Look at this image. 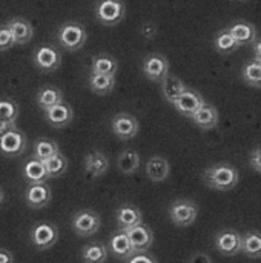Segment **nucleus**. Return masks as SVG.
<instances>
[{"mask_svg":"<svg viewBox=\"0 0 261 263\" xmlns=\"http://www.w3.org/2000/svg\"><path fill=\"white\" fill-rule=\"evenodd\" d=\"M198 216V206L195 202L188 199H178L169 206V219L180 228L191 227Z\"/></svg>","mask_w":261,"mask_h":263,"instance_id":"obj_5","label":"nucleus"},{"mask_svg":"<svg viewBox=\"0 0 261 263\" xmlns=\"http://www.w3.org/2000/svg\"><path fill=\"white\" fill-rule=\"evenodd\" d=\"M143 74L152 82H162L169 74V62L163 54L152 52L145 57L142 65Z\"/></svg>","mask_w":261,"mask_h":263,"instance_id":"obj_10","label":"nucleus"},{"mask_svg":"<svg viewBox=\"0 0 261 263\" xmlns=\"http://www.w3.org/2000/svg\"><path fill=\"white\" fill-rule=\"evenodd\" d=\"M102 227V219L94 210H80L71 219V228L78 237H91Z\"/></svg>","mask_w":261,"mask_h":263,"instance_id":"obj_3","label":"nucleus"},{"mask_svg":"<svg viewBox=\"0 0 261 263\" xmlns=\"http://www.w3.org/2000/svg\"><path fill=\"white\" fill-rule=\"evenodd\" d=\"M14 46V39L9 31V28L5 25H0V51H8Z\"/></svg>","mask_w":261,"mask_h":263,"instance_id":"obj_36","label":"nucleus"},{"mask_svg":"<svg viewBox=\"0 0 261 263\" xmlns=\"http://www.w3.org/2000/svg\"><path fill=\"white\" fill-rule=\"evenodd\" d=\"M108 251L118 260H126L129 259L132 254H134V250H132V245L129 242V237L125 231L118 230L115 231L111 239H109V247H108Z\"/></svg>","mask_w":261,"mask_h":263,"instance_id":"obj_16","label":"nucleus"},{"mask_svg":"<svg viewBox=\"0 0 261 263\" xmlns=\"http://www.w3.org/2000/svg\"><path fill=\"white\" fill-rule=\"evenodd\" d=\"M228 29L240 46L242 45H252L257 39L255 26L249 22H237V23L231 25Z\"/></svg>","mask_w":261,"mask_h":263,"instance_id":"obj_23","label":"nucleus"},{"mask_svg":"<svg viewBox=\"0 0 261 263\" xmlns=\"http://www.w3.org/2000/svg\"><path fill=\"white\" fill-rule=\"evenodd\" d=\"M160 83H162V94H163L165 100L169 102L171 105H172V103L177 100V97L188 88V86L183 83V80H182L180 77L174 76V74H168Z\"/></svg>","mask_w":261,"mask_h":263,"instance_id":"obj_24","label":"nucleus"},{"mask_svg":"<svg viewBox=\"0 0 261 263\" xmlns=\"http://www.w3.org/2000/svg\"><path fill=\"white\" fill-rule=\"evenodd\" d=\"M240 174L235 166L231 163H217L203 173V182L211 190L217 191H231L238 185Z\"/></svg>","mask_w":261,"mask_h":263,"instance_id":"obj_1","label":"nucleus"},{"mask_svg":"<svg viewBox=\"0 0 261 263\" xmlns=\"http://www.w3.org/2000/svg\"><path fill=\"white\" fill-rule=\"evenodd\" d=\"M109 251L102 242H91L82 248V260L85 263H105Z\"/></svg>","mask_w":261,"mask_h":263,"instance_id":"obj_26","label":"nucleus"},{"mask_svg":"<svg viewBox=\"0 0 261 263\" xmlns=\"http://www.w3.org/2000/svg\"><path fill=\"white\" fill-rule=\"evenodd\" d=\"M140 166V156L134 149H125L117 157V168L125 176L134 174Z\"/></svg>","mask_w":261,"mask_h":263,"instance_id":"obj_29","label":"nucleus"},{"mask_svg":"<svg viewBox=\"0 0 261 263\" xmlns=\"http://www.w3.org/2000/svg\"><path fill=\"white\" fill-rule=\"evenodd\" d=\"M171 173V165L168 159L162 156H152L146 162V176L152 182H163L169 177Z\"/></svg>","mask_w":261,"mask_h":263,"instance_id":"obj_21","label":"nucleus"},{"mask_svg":"<svg viewBox=\"0 0 261 263\" xmlns=\"http://www.w3.org/2000/svg\"><path fill=\"white\" fill-rule=\"evenodd\" d=\"M0 263H14V254L6 248H0Z\"/></svg>","mask_w":261,"mask_h":263,"instance_id":"obj_41","label":"nucleus"},{"mask_svg":"<svg viewBox=\"0 0 261 263\" xmlns=\"http://www.w3.org/2000/svg\"><path fill=\"white\" fill-rule=\"evenodd\" d=\"M118 69V62L115 57L108 54H100L92 59L91 63V72L92 74H106V76H115Z\"/></svg>","mask_w":261,"mask_h":263,"instance_id":"obj_28","label":"nucleus"},{"mask_svg":"<svg viewBox=\"0 0 261 263\" xmlns=\"http://www.w3.org/2000/svg\"><path fill=\"white\" fill-rule=\"evenodd\" d=\"M112 133L120 140H131L138 134V120L128 112H118L111 120Z\"/></svg>","mask_w":261,"mask_h":263,"instance_id":"obj_11","label":"nucleus"},{"mask_svg":"<svg viewBox=\"0 0 261 263\" xmlns=\"http://www.w3.org/2000/svg\"><path fill=\"white\" fill-rule=\"evenodd\" d=\"M3 199H5V194H3V190L0 188V203L3 202Z\"/></svg>","mask_w":261,"mask_h":263,"instance_id":"obj_43","label":"nucleus"},{"mask_svg":"<svg viewBox=\"0 0 261 263\" xmlns=\"http://www.w3.org/2000/svg\"><path fill=\"white\" fill-rule=\"evenodd\" d=\"M129 237V242L132 245V250L134 253H143V251H148L152 243H154V234H152V230L145 225L143 222L140 225H135L129 230L125 231Z\"/></svg>","mask_w":261,"mask_h":263,"instance_id":"obj_15","label":"nucleus"},{"mask_svg":"<svg viewBox=\"0 0 261 263\" xmlns=\"http://www.w3.org/2000/svg\"><path fill=\"white\" fill-rule=\"evenodd\" d=\"M214 245L215 250L226 257L237 256L242 253V234L235 230H222L215 234Z\"/></svg>","mask_w":261,"mask_h":263,"instance_id":"obj_9","label":"nucleus"},{"mask_svg":"<svg viewBox=\"0 0 261 263\" xmlns=\"http://www.w3.org/2000/svg\"><path fill=\"white\" fill-rule=\"evenodd\" d=\"M191 119L200 129H205V131L214 129L218 125V120H220L217 108L214 105H211V103H206V102L192 114Z\"/></svg>","mask_w":261,"mask_h":263,"instance_id":"obj_19","label":"nucleus"},{"mask_svg":"<svg viewBox=\"0 0 261 263\" xmlns=\"http://www.w3.org/2000/svg\"><path fill=\"white\" fill-rule=\"evenodd\" d=\"M115 220H117V227L122 231H126L135 225H140L143 222V216L142 211L131 203H125L122 205L117 213H115Z\"/></svg>","mask_w":261,"mask_h":263,"instance_id":"obj_17","label":"nucleus"},{"mask_svg":"<svg viewBox=\"0 0 261 263\" xmlns=\"http://www.w3.org/2000/svg\"><path fill=\"white\" fill-rule=\"evenodd\" d=\"M126 263H158L157 259L149 254L148 251H143V253H134L129 259L125 260Z\"/></svg>","mask_w":261,"mask_h":263,"instance_id":"obj_37","label":"nucleus"},{"mask_svg":"<svg viewBox=\"0 0 261 263\" xmlns=\"http://www.w3.org/2000/svg\"><path fill=\"white\" fill-rule=\"evenodd\" d=\"M52 199V191L51 188L46 185V182L43 183H31L26 186L25 191V202L29 208L32 210H40L45 208Z\"/></svg>","mask_w":261,"mask_h":263,"instance_id":"obj_14","label":"nucleus"},{"mask_svg":"<svg viewBox=\"0 0 261 263\" xmlns=\"http://www.w3.org/2000/svg\"><path fill=\"white\" fill-rule=\"evenodd\" d=\"M45 112V119L46 122L52 126V128H66L72 120H74V109L69 103L66 102H60L51 108H46L43 109Z\"/></svg>","mask_w":261,"mask_h":263,"instance_id":"obj_12","label":"nucleus"},{"mask_svg":"<svg viewBox=\"0 0 261 263\" xmlns=\"http://www.w3.org/2000/svg\"><path fill=\"white\" fill-rule=\"evenodd\" d=\"M58 153V145L54 140L49 139H38L34 143V151H32V157L37 160H48L49 157H52L54 154Z\"/></svg>","mask_w":261,"mask_h":263,"instance_id":"obj_33","label":"nucleus"},{"mask_svg":"<svg viewBox=\"0 0 261 263\" xmlns=\"http://www.w3.org/2000/svg\"><path fill=\"white\" fill-rule=\"evenodd\" d=\"M83 168L92 179H98L109 170V160L102 151H92L85 157Z\"/></svg>","mask_w":261,"mask_h":263,"instance_id":"obj_20","label":"nucleus"},{"mask_svg":"<svg viewBox=\"0 0 261 263\" xmlns=\"http://www.w3.org/2000/svg\"><path fill=\"white\" fill-rule=\"evenodd\" d=\"M63 100V92L62 89L55 88V86H43L38 89L37 96H35V102L42 109L51 108L57 103H60Z\"/></svg>","mask_w":261,"mask_h":263,"instance_id":"obj_30","label":"nucleus"},{"mask_svg":"<svg viewBox=\"0 0 261 263\" xmlns=\"http://www.w3.org/2000/svg\"><path fill=\"white\" fill-rule=\"evenodd\" d=\"M155 32H157V28H155L152 23H145V25L142 26V35H143L145 39H152V37L155 35Z\"/></svg>","mask_w":261,"mask_h":263,"instance_id":"obj_39","label":"nucleus"},{"mask_svg":"<svg viewBox=\"0 0 261 263\" xmlns=\"http://www.w3.org/2000/svg\"><path fill=\"white\" fill-rule=\"evenodd\" d=\"M242 253L251 259H261L260 231H248L242 234Z\"/></svg>","mask_w":261,"mask_h":263,"instance_id":"obj_25","label":"nucleus"},{"mask_svg":"<svg viewBox=\"0 0 261 263\" xmlns=\"http://www.w3.org/2000/svg\"><path fill=\"white\" fill-rule=\"evenodd\" d=\"M126 14V6L122 0H100L95 6V17L105 26L118 25Z\"/></svg>","mask_w":261,"mask_h":263,"instance_id":"obj_6","label":"nucleus"},{"mask_svg":"<svg viewBox=\"0 0 261 263\" xmlns=\"http://www.w3.org/2000/svg\"><path fill=\"white\" fill-rule=\"evenodd\" d=\"M18 117V105L11 99H0V123L6 126L15 125Z\"/></svg>","mask_w":261,"mask_h":263,"instance_id":"obj_35","label":"nucleus"},{"mask_svg":"<svg viewBox=\"0 0 261 263\" xmlns=\"http://www.w3.org/2000/svg\"><path fill=\"white\" fill-rule=\"evenodd\" d=\"M189 263H212V260H211V257L206 253H195L191 257V262Z\"/></svg>","mask_w":261,"mask_h":263,"instance_id":"obj_40","label":"nucleus"},{"mask_svg":"<svg viewBox=\"0 0 261 263\" xmlns=\"http://www.w3.org/2000/svg\"><path fill=\"white\" fill-rule=\"evenodd\" d=\"M43 163H45L49 179H57V177L63 176L68 170V159L60 151L57 154H54L52 157H49L48 160H45Z\"/></svg>","mask_w":261,"mask_h":263,"instance_id":"obj_31","label":"nucleus"},{"mask_svg":"<svg viewBox=\"0 0 261 263\" xmlns=\"http://www.w3.org/2000/svg\"><path fill=\"white\" fill-rule=\"evenodd\" d=\"M254 48V59L261 62V39H255V42L252 43Z\"/></svg>","mask_w":261,"mask_h":263,"instance_id":"obj_42","label":"nucleus"},{"mask_svg":"<svg viewBox=\"0 0 261 263\" xmlns=\"http://www.w3.org/2000/svg\"><path fill=\"white\" fill-rule=\"evenodd\" d=\"M205 103V99L203 96L195 91V89H191V88H186L178 97L177 100L172 103V106L177 109V112H180L182 116L185 117H192V114Z\"/></svg>","mask_w":261,"mask_h":263,"instance_id":"obj_13","label":"nucleus"},{"mask_svg":"<svg viewBox=\"0 0 261 263\" xmlns=\"http://www.w3.org/2000/svg\"><path fill=\"white\" fill-rule=\"evenodd\" d=\"M242 79L245 83L254 88H261V62L251 60L242 69Z\"/></svg>","mask_w":261,"mask_h":263,"instance_id":"obj_32","label":"nucleus"},{"mask_svg":"<svg viewBox=\"0 0 261 263\" xmlns=\"http://www.w3.org/2000/svg\"><path fill=\"white\" fill-rule=\"evenodd\" d=\"M23 179L26 180L28 185L31 183H43V182H48L49 176L46 173V168H45V163L42 160H37L34 157H31L25 166H23Z\"/></svg>","mask_w":261,"mask_h":263,"instance_id":"obj_22","label":"nucleus"},{"mask_svg":"<svg viewBox=\"0 0 261 263\" xmlns=\"http://www.w3.org/2000/svg\"><path fill=\"white\" fill-rule=\"evenodd\" d=\"M26 149V136L15 125L0 133V153L6 157L22 156Z\"/></svg>","mask_w":261,"mask_h":263,"instance_id":"obj_4","label":"nucleus"},{"mask_svg":"<svg viewBox=\"0 0 261 263\" xmlns=\"http://www.w3.org/2000/svg\"><path fill=\"white\" fill-rule=\"evenodd\" d=\"M86 39H88L86 29L83 28V25H80L77 22L63 23L57 32V40H58L60 46L69 52L80 49L86 43Z\"/></svg>","mask_w":261,"mask_h":263,"instance_id":"obj_2","label":"nucleus"},{"mask_svg":"<svg viewBox=\"0 0 261 263\" xmlns=\"http://www.w3.org/2000/svg\"><path fill=\"white\" fill-rule=\"evenodd\" d=\"M88 86L92 92L105 96L109 94L115 86V76H106V74H89L88 77Z\"/></svg>","mask_w":261,"mask_h":263,"instance_id":"obj_27","label":"nucleus"},{"mask_svg":"<svg viewBox=\"0 0 261 263\" xmlns=\"http://www.w3.org/2000/svg\"><path fill=\"white\" fill-rule=\"evenodd\" d=\"M249 165L254 171L260 173L261 174V146L260 148H255L252 153H251V157H249Z\"/></svg>","mask_w":261,"mask_h":263,"instance_id":"obj_38","label":"nucleus"},{"mask_svg":"<svg viewBox=\"0 0 261 263\" xmlns=\"http://www.w3.org/2000/svg\"><path fill=\"white\" fill-rule=\"evenodd\" d=\"M6 26L9 28V31L12 34L14 45H26L28 42H31L32 35H34V28H32L31 22L23 17L11 18L6 23Z\"/></svg>","mask_w":261,"mask_h":263,"instance_id":"obj_18","label":"nucleus"},{"mask_svg":"<svg viewBox=\"0 0 261 263\" xmlns=\"http://www.w3.org/2000/svg\"><path fill=\"white\" fill-rule=\"evenodd\" d=\"M214 45H215V49L220 52V54H231L234 51H237L240 48V45L237 43V40L232 37V34L229 32V29H222L215 40H214Z\"/></svg>","mask_w":261,"mask_h":263,"instance_id":"obj_34","label":"nucleus"},{"mask_svg":"<svg viewBox=\"0 0 261 263\" xmlns=\"http://www.w3.org/2000/svg\"><path fill=\"white\" fill-rule=\"evenodd\" d=\"M29 239L38 251L49 250L58 239V228L51 222H38L31 228Z\"/></svg>","mask_w":261,"mask_h":263,"instance_id":"obj_7","label":"nucleus"},{"mask_svg":"<svg viewBox=\"0 0 261 263\" xmlns=\"http://www.w3.org/2000/svg\"><path fill=\"white\" fill-rule=\"evenodd\" d=\"M32 60L40 71L52 72L57 71L62 65V52L51 45H40L35 48Z\"/></svg>","mask_w":261,"mask_h":263,"instance_id":"obj_8","label":"nucleus"}]
</instances>
